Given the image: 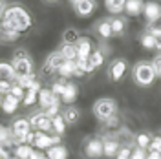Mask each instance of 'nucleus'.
I'll list each match as a JSON object with an SVG mask.
<instances>
[{
    "label": "nucleus",
    "instance_id": "f257e3e1",
    "mask_svg": "<svg viewBox=\"0 0 161 159\" xmlns=\"http://www.w3.org/2000/svg\"><path fill=\"white\" fill-rule=\"evenodd\" d=\"M31 17L26 8H22L19 4H13L8 6L4 13H2V22H0V28L2 30H11L22 33V31H28L31 28Z\"/></svg>",
    "mask_w": 161,
    "mask_h": 159
},
{
    "label": "nucleus",
    "instance_id": "f03ea898",
    "mask_svg": "<svg viewBox=\"0 0 161 159\" xmlns=\"http://www.w3.org/2000/svg\"><path fill=\"white\" fill-rule=\"evenodd\" d=\"M11 66L15 71V77L22 79V77H33V62L30 59V53L24 48L13 51V59H11Z\"/></svg>",
    "mask_w": 161,
    "mask_h": 159
},
{
    "label": "nucleus",
    "instance_id": "7ed1b4c3",
    "mask_svg": "<svg viewBox=\"0 0 161 159\" xmlns=\"http://www.w3.org/2000/svg\"><path fill=\"white\" fill-rule=\"evenodd\" d=\"M132 79H134V82H136L137 86H141V88H148L158 77H156V71H154L150 62L139 60V62L134 66V70H132Z\"/></svg>",
    "mask_w": 161,
    "mask_h": 159
},
{
    "label": "nucleus",
    "instance_id": "20e7f679",
    "mask_svg": "<svg viewBox=\"0 0 161 159\" xmlns=\"http://www.w3.org/2000/svg\"><path fill=\"white\" fill-rule=\"evenodd\" d=\"M93 115L97 117V121L101 123H106V121L114 117L117 113V102L112 99V97H101L93 102Z\"/></svg>",
    "mask_w": 161,
    "mask_h": 159
},
{
    "label": "nucleus",
    "instance_id": "39448f33",
    "mask_svg": "<svg viewBox=\"0 0 161 159\" xmlns=\"http://www.w3.org/2000/svg\"><path fill=\"white\" fill-rule=\"evenodd\" d=\"M11 134H13V139H15V145H26V135L33 132L30 124V119L26 117H19V119H13L11 123Z\"/></svg>",
    "mask_w": 161,
    "mask_h": 159
},
{
    "label": "nucleus",
    "instance_id": "423d86ee",
    "mask_svg": "<svg viewBox=\"0 0 161 159\" xmlns=\"http://www.w3.org/2000/svg\"><path fill=\"white\" fill-rule=\"evenodd\" d=\"M31 145L37 146L39 150H48L50 146L60 145V135H51V134H44V132L35 130L33 132V143Z\"/></svg>",
    "mask_w": 161,
    "mask_h": 159
},
{
    "label": "nucleus",
    "instance_id": "0eeeda50",
    "mask_svg": "<svg viewBox=\"0 0 161 159\" xmlns=\"http://www.w3.org/2000/svg\"><path fill=\"white\" fill-rule=\"evenodd\" d=\"M126 71H128V60L126 59H114L110 62L106 73H108V79L112 82H119L126 75Z\"/></svg>",
    "mask_w": 161,
    "mask_h": 159
},
{
    "label": "nucleus",
    "instance_id": "6e6552de",
    "mask_svg": "<svg viewBox=\"0 0 161 159\" xmlns=\"http://www.w3.org/2000/svg\"><path fill=\"white\" fill-rule=\"evenodd\" d=\"M82 154H84L86 159H101L104 156L103 154V139L101 137H90V139H86Z\"/></svg>",
    "mask_w": 161,
    "mask_h": 159
},
{
    "label": "nucleus",
    "instance_id": "1a4fd4ad",
    "mask_svg": "<svg viewBox=\"0 0 161 159\" xmlns=\"http://www.w3.org/2000/svg\"><path fill=\"white\" fill-rule=\"evenodd\" d=\"M30 124H31V128L39 130V132H44V134H46V132L50 134L51 132V119L44 113V110H39V112L31 113Z\"/></svg>",
    "mask_w": 161,
    "mask_h": 159
},
{
    "label": "nucleus",
    "instance_id": "9d476101",
    "mask_svg": "<svg viewBox=\"0 0 161 159\" xmlns=\"http://www.w3.org/2000/svg\"><path fill=\"white\" fill-rule=\"evenodd\" d=\"M66 60H64V57H62V53H60L59 50L57 51H51L50 55L46 57V60H44V68H42V71L44 73H53V71H59V68L64 64Z\"/></svg>",
    "mask_w": 161,
    "mask_h": 159
},
{
    "label": "nucleus",
    "instance_id": "9b49d317",
    "mask_svg": "<svg viewBox=\"0 0 161 159\" xmlns=\"http://www.w3.org/2000/svg\"><path fill=\"white\" fill-rule=\"evenodd\" d=\"M121 150V143L114 134H106V137H103V154L106 157H115L117 152Z\"/></svg>",
    "mask_w": 161,
    "mask_h": 159
},
{
    "label": "nucleus",
    "instance_id": "f8f14e48",
    "mask_svg": "<svg viewBox=\"0 0 161 159\" xmlns=\"http://www.w3.org/2000/svg\"><path fill=\"white\" fill-rule=\"evenodd\" d=\"M95 8H97V2L95 0H79L77 4H73V11H75V15L80 17V19L90 17L92 13L95 11Z\"/></svg>",
    "mask_w": 161,
    "mask_h": 159
},
{
    "label": "nucleus",
    "instance_id": "ddd939ff",
    "mask_svg": "<svg viewBox=\"0 0 161 159\" xmlns=\"http://www.w3.org/2000/svg\"><path fill=\"white\" fill-rule=\"evenodd\" d=\"M93 31H95V35H97L101 40H108V39L114 37V33H112V26H110V19L97 20V22L93 24Z\"/></svg>",
    "mask_w": 161,
    "mask_h": 159
},
{
    "label": "nucleus",
    "instance_id": "4468645a",
    "mask_svg": "<svg viewBox=\"0 0 161 159\" xmlns=\"http://www.w3.org/2000/svg\"><path fill=\"white\" fill-rule=\"evenodd\" d=\"M37 101H39L40 108L46 110V108H50L51 104H55V102H60V97H57V95H55L51 90H48V88H40L39 95H37Z\"/></svg>",
    "mask_w": 161,
    "mask_h": 159
},
{
    "label": "nucleus",
    "instance_id": "2eb2a0df",
    "mask_svg": "<svg viewBox=\"0 0 161 159\" xmlns=\"http://www.w3.org/2000/svg\"><path fill=\"white\" fill-rule=\"evenodd\" d=\"M73 46H75V51H77L79 59H88L92 55V51H93L92 50V40L88 37H79Z\"/></svg>",
    "mask_w": 161,
    "mask_h": 159
},
{
    "label": "nucleus",
    "instance_id": "dca6fc26",
    "mask_svg": "<svg viewBox=\"0 0 161 159\" xmlns=\"http://www.w3.org/2000/svg\"><path fill=\"white\" fill-rule=\"evenodd\" d=\"M143 8H145V0H126L125 13L128 17H139L143 15Z\"/></svg>",
    "mask_w": 161,
    "mask_h": 159
},
{
    "label": "nucleus",
    "instance_id": "f3484780",
    "mask_svg": "<svg viewBox=\"0 0 161 159\" xmlns=\"http://www.w3.org/2000/svg\"><path fill=\"white\" fill-rule=\"evenodd\" d=\"M143 15H145V19L148 20V22H152V20H156L161 15V6L158 2H145Z\"/></svg>",
    "mask_w": 161,
    "mask_h": 159
},
{
    "label": "nucleus",
    "instance_id": "a211bd4d",
    "mask_svg": "<svg viewBox=\"0 0 161 159\" xmlns=\"http://www.w3.org/2000/svg\"><path fill=\"white\" fill-rule=\"evenodd\" d=\"M110 26H112V33H114L115 37H121V35L126 33L128 22H126V19H123V17H112L110 19Z\"/></svg>",
    "mask_w": 161,
    "mask_h": 159
},
{
    "label": "nucleus",
    "instance_id": "6ab92c4d",
    "mask_svg": "<svg viewBox=\"0 0 161 159\" xmlns=\"http://www.w3.org/2000/svg\"><path fill=\"white\" fill-rule=\"evenodd\" d=\"M60 115H62V119H64L66 124H75L80 119V110L77 106H68L66 110H62Z\"/></svg>",
    "mask_w": 161,
    "mask_h": 159
},
{
    "label": "nucleus",
    "instance_id": "aec40b11",
    "mask_svg": "<svg viewBox=\"0 0 161 159\" xmlns=\"http://www.w3.org/2000/svg\"><path fill=\"white\" fill-rule=\"evenodd\" d=\"M77 93H79L77 84H73V82H66V86H64V91H62L60 99H62V102H68V104H71L73 101L77 99Z\"/></svg>",
    "mask_w": 161,
    "mask_h": 159
},
{
    "label": "nucleus",
    "instance_id": "412c9836",
    "mask_svg": "<svg viewBox=\"0 0 161 159\" xmlns=\"http://www.w3.org/2000/svg\"><path fill=\"white\" fill-rule=\"evenodd\" d=\"M125 4L126 0H104V8L112 17H117V13L125 11Z\"/></svg>",
    "mask_w": 161,
    "mask_h": 159
},
{
    "label": "nucleus",
    "instance_id": "4be33fe9",
    "mask_svg": "<svg viewBox=\"0 0 161 159\" xmlns=\"http://www.w3.org/2000/svg\"><path fill=\"white\" fill-rule=\"evenodd\" d=\"M6 80V82H13L17 80L15 77V71H13V66L9 62H0V82Z\"/></svg>",
    "mask_w": 161,
    "mask_h": 159
},
{
    "label": "nucleus",
    "instance_id": "5701e85b",
    "mask_svg": "<svg viewBox=\"0 0 161 159\" xmlns=\"http://www.w3.org/2000/svg\"><path fill=\"white\" fill-rule=\"evenodd\" d=\"M46 157H50V159H68V148L62 146V145L50 146V148H48V154H46Z\"/></svg>",
    "mask_w": 161,
    "mask_h": 159
},
{
    "label": "nucleus",
    "instance_id": "b1692460",
    "mask_svg": "<svg viewBox=\"0 0 161 159\" xmlns=\"http://www.w3.org/2000/svg\"><path fill=\"white\" fill-rule=\"evenodd\" d=\"M19 102L20 101L17 97H13V95H4V101H2V110L6 112V113H15V110L19 108Z\"/></svg>",
    "mask_w": 161,
    "mask_h": 159
},
{
    "label": "nucleus",
    "instance_id": "393cba45",
    "mask_svg": "<svg viewBox=\"0 0 161 159\" xmlns=\"http://www.w3.org/2000/svg\"><path fill=\"white\" fill-rule=\"evenodd\" d=\"M51 132L55 134V135H64V132H66V123L62 119V115H55V117H51Z\"/></svg>",
    "mask_w": 161,
    "mask_h": 159
},
{
    "label": "nucleus",
    "instance_id": "a878e982",
    "mask_svg": "<svg viewBox=\"0 0 161 159\" xmlns=\"http://www.w3.org/2000/svg\"><path fill=\"white\" fill-rule=\"evenodd\" d=\"M9 145H15V139H13V134L8 126L0 124V146H9Z\"/></svg>",
    "mask_w": 161,
    "mask_h": 159
},
{
    "label": "nucleus",
    "instance_id": "bb28decb",
    "mask_svg": "<svg viewBox=\"0 0 161 159\" xmlns=\"http://www.w3.org/2000/svg\"><path fill=\"white\" fill-rule=\"evenodd\" d=\"M139 42H141V46H143L145 50H156L158 37H154V35H150L148 31H145V33L139 37Z\"/></svg>",
    "mask_w": 161,
    "mask_h": 159
},
{
    "label": "nucleus",
    "instance_id": "cd10ccee",
    "mask_svg": "<svg viewBox=\"0 0 161 159\" xmlns=\"http://www.w3.org/2000/svg\"><path fill=\"white\" fill-rule=\"evenodd\" d=\"M59 51L62 53L64 60H77V51H75L73 44H62Z\"/></svg>",
    "mask_w": 161,
    "mask_h": 159
},
{
    "label": "nucleus",
    "instance_id": "c85d7f7f",
    "mask_svg": "<svg viewBox=\"0 0 161 159\" xmlns=\"http://www.w3.org/2000/svg\"><path fill=\"white\" fill-rule=\"evenodd\" d=\"M88 62H90L92 70H95V68H99L101 64L104 62V53H103L101 50H95V51H92V55L88 57Z\"/></svg>",
    "mask_w": 161,
    "mask_h": 159
},
{
    "label": "nucleus",
    "instance_id": "c756f323",
    "mask_svg": "<svg viewBox=\"0 0 161 159\" xmlns=\"http://www.w3.org/2000/svg\"><path fill=\"white\" fill-rule=\"evenodd\" d=\"M20 37V33L17 31H11V30H2L0 28V42L2 44H9V42H15V40Z\"/></svg>",
    "mask_w": 161,
    "mask_h": 159
},
{
    "label": "nucleus",
    "instance_id": "7c9ffc66",
    "mask_svg": "<svg viewBox=\"0 0 161 159\" xmlns=\"http://www.w3.org/2000/svg\"><path fill=\"white\" fill-rule=\"evenodd\" d=\"M31 152H33V148H31L30 145H19V146H15V157L17 159H30Z\"/></svg>",
    "mask_w": 161,
    "mask_h": 159
},
{
    "label": "nucleus",
    "instance_id": "2f4dec72",
    "mask_svg": "<svg viewBox=\"0 0 161 159\" xmlns=\"http://www.w3.org/2000/svg\"><path fill=\"white\" fill-rule=\"evenodd\" d=\"M147 31H148L150 35H154V37H158V39H159V37H161V15L156 20H152V22L147 24Z\"/></svg>",
    "mask_w": 161,
    "mask_h": 159
},
{
    "label": "nucleus",
    "instance_id": "473e14b6",
    "mask_svg": "<svg viewBox=\"0 0 161 159\" xmlns=\"http://www.w3.org/2000/svg\"><path fill=\"white\" fill-rule=\"evenodd\" d=\"M77 39H79V33H77V30H73V28H68V30L62 33V42L64 44H75Z\"/></svg>",
    "mask_w": 161,
    "mask_h": 159
},
{
    "label": "nucleus",
    "instance_id": "72a5a7b5",
    "mask_svg": "<svg viewBox=\"0 0 161 159\" xmlns=\"http://www.w3.org/2000/svg\"><path fill=\"white\" fill-rule=\"evenodd\" d=\"M136 145H137V148L147 150L150 146V135L148 134H137L136 135Z\"/></svg>",
    "mask_w": 161,
    "mask_h": 159
},
{
    "label": "nucleus",
    "instance_id": "f704fd0d",
    "mask_svg": "<svg viewBox=\"0 0 161 159\" xmlns=\"http://www.w3.org/2000/svg\"><path fill=\"white\" fill-rule=\"evenodd\" d=\"M64 86H66V82H64V79H62V80H57V82H53L50 90L53 91V93H55V95H57V97H60V95H62V91H64Z\"/></svg>",
    "mask_w": 161,
    "mask_h": 159
},
{
    "label": "nucleus",
    "instance_id": "c9c22d12",
    "mask_svg": "<svg viewBox=\"0 0 161 159\" xmlns=\"http://www.w3.org/2000/svg\"><path fill=\"white\" fill-rule=\"evenodd\" d=\"M152 68H154V71H156V77H159L161 79V53H158L154 59H152Z\"/></svg>",
    "mask_w": 161,
    "mask_h": 159
},
{
    "label": "nucleus",
    "instance_id": "e433bc0d",
    "mask_svg": "<svg viewBox=\"0 0 161 159\" xmlns=\"http://www.w3.org/2000/svg\"><path fill=\"white\" fill-rule=\"evenodd\" d=\"M132 157V148L130 146H121V150L117 152L115 159H130Z\"/></svg>",
    "mask_w": 161,
    "mask_h": 159
},
{
    "label": "nucleus",
    "instance_id": "4c0bfd02",
    "mask_svg": "<svg viewBox=\"0 0 161 159\" xmlns=\"http://www.w3.org/2000/svg\"><path fill=\"white\" fill-rule=\"evenodd\" d=\"M9 95H13V97H17L19 101H22V99H24V90L20 88L19 84H13L11 90H9Z\"/></svg>",
    "mask_w": 161,
    "mask_h": 159
},
{
    "label": "nucleus",
    "instance_id": "58836bf2",
    "mask_svg": "<svg viewBox=\"0 0 161 159\" xmlns=\"http://www.w3.org/2000/svg\"><path fill=\"white\" fill-rule=\"evenodd\" d=\"M59 108H60V102H55V104H51L50 108H46L44 110V113L48 115V117H55V115H59Z\"/></svg>",
    "mask_w": 161,
    "mask_h": 159
},
{
    "label": "nucleus",
    "instance_id": "ea45409f",
    "mask_svg": "<svg viewBox=\"0 0 161 159\" xmlns=\"http://www.w3.org/2000/svg\"><path fill=\"white\" fill-rule=\"evenodd\" d=\"M130 159H147V150L134 148V150H132V157Z\"/></svg>",
    "mask_w": 161,
    "mask_h": 159
},
{
    "label": "nucleus",
    "instance_id": "a19ab883",
    "mask_svg": "<svg viewBox=\"0 0 161 159\" xmlns=\"http://www.w3.org/2000/svg\"><path fill=\"white\" fill-rule=\"evenodd\" d=\"M148 150L161 152V137H154V139H150V146H148Z\"/></svg>",
    "mask_w": 161,
    "mask_h": 159
},
{
    "label": "nucleus",
    "instance_id": "79ce46f5",
    "mask_svg": "<svg viewBox=\"0 0 161 159\" xmlns=\"http://www.w3.org/2000/svg\"><path fill=\"white\" fill-rule=\"evenodd\" d=\"M11 86H13V82H6V80H2L0 82V95H8L9 93Z\"/></svg>",
    "mask_w": 161,
    "mask_h": 159
},
{
    "label": "nucleus",
    "instance_id": "37998d69",
    "mask_svg": "<svg viewBox=\"0 0 161 159\" xmlns=\"http://www.w3.org/2000/svg\"><path fill=\"white\" fill-rule=\"evenodd\" d=\"M147 159H161V152H154V150H148V152H147Z\"/></svg>",
    "mask_w": 161,
    "mask_h": 159
},
{
    "label": "nucleus",
    "instance_id": "c03bdc74",
    "mask_svg": "<svg viewBox=\"0 0 161 159\" xmlns=\"http://www.w3.org/2000/svg\"><path fill=\"white\" fill-rule=\"evenodd\" d=\"M44 157H46V156H44L40 150H33V152H31V156H30V159H44Z\"/></svg>",
    "mask_w": 161,
    "mask_h": 159
},
{
    "label": "nucleus",
    "instance_id": "a18cd8bd",
    "mask_svg": "<svg viewBox=\"0 0 161 159\" xmlns=\"http://www.w3.org/2000/svg\"><path fill=\"white\" fill-rule=\"evenodd\" d=\"M0 159H9V154L4 146H0Z\"/></svg>",
    "mask_w": 161,
    "mask_h": 159
},
{
    "label": "nucleus",
    "instance_id": "49530a36",
    "mask_svg": "<svg viewBox=\"0 0 161 159\" xmlns=\"http://www.w3.org/2000/svg\"><path fill=\"white\" fill-rule=\"evenodd\" d=\"M8 8V4H6V0H0V17H2V13H4V9Z\"/></svg>",
    "mask_w": 161,
    "mask_h": 159
},
{
    "label": "nucleus",
    "instance_id": "de8ad7c7",
    "mask_svg": "<svg viewBox=\"0 0 161 159\" xmlns=\"http://www.w3.org/2000/svg\"><path fill=\"white\" fill-rule=\"evenodd\" d=\"M156 50H158V51L161 53V37L158 39V42H156Z\"/></svg>",
    "mask_w": 161,
    "mask_h": 159
},
{
    "label": "nucleus",
    "instance_id": "09e8293b",
    "mask_svg": "<svg viewBox=\"0 0 161 159\" xmlns=\"http://www.w3.org/2000/svg\"><path fill=\"white\" fill-rule=\"evenodd\" d=\"M42 2H46V4H57L59 0H42Z\"/></svg>",
    "mask_w": 161,
    "mask_h": 159
},
{
    "label": "nucleus",
    "instance_id": "8fccbe9b",
    "mask_svg": "<svg viewBox=\"0 0 161 159\" xmlns=\"http://www.w3.org/2000/svg\"><path fill=\"white\" fill-rule=\"evenodd\" d=\"M68 2H70L71 6H73V4H77V2H79V0H68Z\"/></svg>",
    "mask_w": 161,
    "mask_h": 159
},
{
    "label": "nucleus",
    "instance_id": "3c124183",
    "mask_svg": "<svg viewBox=\"0 0 161 159\" xmlns=\"http://www.w3.org/2000/svg\"><path fill=\"white\" fill-rule=\"evenodd\" d=\"M2 101H4V95H0V108H2Z\"/></svg>",
    "mask_w": 161,
    "mask_h": 159
},
{
    "label": "nucleus",
    "instance_id": "603ef678",
    "mask_svg": "<svg viewBox=\"0 0 161 159\" xmlns=\"http://www.w3.org/2000/svg\"><path fill=\"white\" fill-rule=\"evenodd\" d=\"M9 159H17V157H9Z\"/></svg>",
    "mask_w": 161,
    "mask_h": 159
},
{
    "label": "nucleus",
    "instance_id": "864d4df0",
    "mask_svg": "<svg viewBox=\"0 0 161 159\" xmlns=\"http://www.w3.org/2000/svg\"><path fill=\"white\" fill-rule=\"evenodd\" d=\"M44 159H50V157H44Z\"/></svg>",
    "mask_w": 161,
    "mask_h": 159
}]
</instances>
